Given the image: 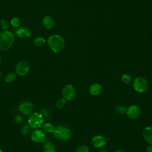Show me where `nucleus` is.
Returning a JSON list of instances; mask_svg holds the SVG:
<instances>
[{
	"label": "nucleus",
	"instance_id": "1",
	"mask_svg": "<svg viewBox=\"0 0 152 152\" xmlns=\"http://www.w3.org/2000/svg\"><path fill=\"white\" fill-rule=\"evenodd\" d=\"M48 45L53 52L59 53L64 48L65 40L60 35L52 34L48 39Z\"/></svg>",
	"mask_w": 152,
	"mask_h": 152
},
{
	"label": "nucleus",
	"instance_id": "2",
	"mask_svg": "<svg viewBox=\"0 0 152 152\" xmlns=\"http://www.w3.org/2000/svg\"><path fill=\"white\" fill-rule=\"evenodd\" d=\"M14 42V34L10 31L0 32V50L7 51L12 46Z\"/></svg>",
	"mask_w": 152,
	"mask_h": 152
},
{
	"label": "nucleus",
	"instance_id": "3",
	"mask_svg": "<svg viewBox=\"0 0 152 152\" xmlns=\"http://www.w3.org/2000/svg\"><path fill=\"white\" fill-rule=\"evenodd\" d=\"M52 134L56 139L61 141H66L70 138L71 132L69 128L59 125L54 128Z\"/></svg>",
	"mask_w": 152,
	"mask_h": 152
},
{
	"label": "nucleus",
	"instance_id": "4",
	"mask_svg": "<svg viewBox=\"0 0 152 152\" xmlns=\"http://www.w3.org/2000/svg\"><path fill=\"white\" fill-rule=\"evenodd\" d=\"M132 87L136 91L142 93L147 90L148 84L145 78L142 77H138L133 81Z\"/></svg>",
	"mask_w": 152,
	"mask_h": 152
},
{
	"label": "nucleus",
	"instance_id": "5",
	"mask_svg": "<svg viewBox=\"0 0 152 152\" xmlns=\"http://www.w3.org/2000/svg\"><path fill=\"white\" fill-rule=\"evenodd\" d=\"M43 122V115L38 112H34L32 113L28 118V125L34 129L40 128Z\"/></svg>",
	"mask_w": 152,
	"mask_h": 152
},
{
	"label": "nucleus",
	"instance_id": "6",
	"mask_svg": "<svg viewBox=\"0 0 152 152\" xmlns=\"http://www.w3.org/2000/svg\"><path fill=\"white\" fill-rule=\"evenodd\" d=\"M62 96L65 100H72L75 96V88L71 84L65 85L62 88Z\"/></svg>",
	"mask_w": 152,
	"mask_h": 152
},
{
	"label": "nucleus",
	"instance_id": "7",
	"mask_svg": "<svg viewBox=\"0 0 152 152\" xmlns=\"http://www.w3.org/2000/svg\"><path fill=\"white\" fill-rule=\"evenodd\" d=\"M29 68L28 62L26 60H21L19 61L16 65V74L20 76H24L28 72Z\"/></svg>",
	"mask_w": 152,
	"mask_h": 152
},
{
	"label": "nucleus",
	"instance_id": "8",
	"mask_svg": "<svg viewBox=\"0 0 152 152\" xmlns=\"http://www.w3.org/2000/svg\"><path fill=\"white\" fill-rule=\"evenodd\" d=\"M141 113L140 107L137 105H131L127 109L126 111V115L131 119L138 118Z\"/></svg>",
	"mask_w": 152,
	"mask_h": 152
},
{
	"label": "nucleus",
	"instance_id": "9",
	"mask_svg": "<svg viewBox=\"0 0 152 152\" xmlns=\"http://www.w3.org/2000/svg\"><path fill=\"white\" fill-rule=\"evenodd\" d=\"M107 141V138L104 136L97 135L93 137L91 140V144L94 147L100 148L105 146Z\"/></svg>",
	"mask_w": 152,
	"mask_h": 152
},
{
	"label": "nucleus",
	"instance_id": "10",
	"mask_svg": "<svg viewBox=\"0 0 152 152\" xmlns=\"http://www.w3.org/2000/svg\"><path fill=\"white\" fill-rule=\"evenodd\" d=\"M45 135L44 132L41 130H34L31 134V140L36 143H41L45 140Z\"/></svg>",
	"mask_w": 152,
	"mask_h": 152
},
{
	"label": "nucleus",
	"instance_id": "11",
	"mask_svg": "<svg viewBox=\"0 0 152 152\" xmlns=\"http://www.w3.org/2000/svg\"><path fill=\"white\" fill-rule=\"evenodd\" d=\"M15 33L18 37L21 39L29 38L31 34L30 29L26 26H21L17 28Z\"/></svg>",
	"mask_w": 152,
	"mask_h": 152
},
{
	"label": "nucleus",
	"instance_id": "12",
	"mask_svg": "<svg viewBox=\"0 0 152 152\" xmlns=\"http://www.w3.org/2000/svg\"><path fill=\"white\" fill-rule=\"evenodd\" d=\"M19 110L22 113L24 114L25 115H29L32 113L33 110V106L32 103L29 102L23 103L20 104Z\"/></svg>",
	"mask_w": 152,
	"mask_h": 152
},
{
	"label": "nucleus",
	"instance_id": "13",
	"mask_svg": "<svg viewBox=\"0 0 152 152\" xmlns=\"http://www.w3.org/2000/svg\"><path fill=\"white\" fill-rule=\"evenodd\" d=\"M103 90L102 84L98 83H95L91 84L89 87V92L91 95L96 96L100 94Z\"/></svg>",
	"mask_w": 152,
	"mask_h": 152
},
{
	"label": "nucleus",
	"instance_id": "14",
	"mask_svg": "<svg viewBox=\"0 0 152 152\" xmlns=\"http://www.w3.org/2000/svg\"><path fill=\"white\" fill-rule=\"evenodd\" d=\"M142 137L148 144L152 145V126H147L143 129Z\"/></svg>",
	"mask_w": 152,
	"mask_h": 152
},
{
	"label": "nucleus",
	"instance_id": "15",
	"mask_svg": "<svg viewBox=\"0 0 152 152\" xmlns=\"http://www.w3.org/2000/svg\"><path fill=\"white\" fill-rule=\"evenodd\" d=\"M42 24L45 28L47 29H50L54 26L55 21L51 16L46 15L42 20Z\"/></svg>",
	"mask_w": 152,
	"mask_h": 152
},
{
	"label": "nucleus",
	"instance_id": "16",
	"mask_svg": "<svg viewBox=\"0 0 152 152\" xmlns=\"http://www.w3.org/2000/svg\"><path fill=\"white\" fill-rule=\"evenodd\" d=\"M43 152H56L54 145L49 141L45 142L43 145Z\"/></svg>",
	"mask_w": 152,
	"mask_h": 152
},
{
	"label": "nucleus",
	"instance_id": "17",
	"mask_svg": "<svg viewBox=\"0 0 152 152\" xmlns=\"http://www.w3.org/2000/svg\"><path fill=\"white\" fill-rule=\"evenodd\" d=\"M33 43L34 44L35 46H38V47H40L43 46L45 43H46V40L45 39V38H43V37H36L34 40H33Z\"/></svg>",
	"mask_w": 152,
	"mask_h": 152
},
{
	"label": "nucleus",
	"instance_id": "18",
	"mask_svg": "<svg viewBox=\"0 0 152 152\" xmlns=\"http://www.w3.org/2000/svg\"><path fill=\"white\" fill-rule=\"evenodd\" d=\"M16 76H17V74L15 72H8L5 76L4 80L7 83H11L15 79Z\"/></svg>",
	"mask_w": 152,
	"mask_h": 152
},
{
	"label": "nucleus",
	"instance_id": "19",
	"mask_svg": "<svg viewBox=\"0 0 152 152\" xmlns=\"http://www.w3.org/2000/svg\"><path fill=\"white\" fill-rule=\"evenodd\" d=\"M20 20L17 17H12L10 20V24L14 28H18V27H20Z\"/></svg>",
	"mask_w": 152,
	"mask_h": 152
},
{
	"label": "nucleus",
	"instance_id": "20",
	"mask_svg": "<svg viewBox=\"0 0 152 152\" xmlns=\"http://www.w3.org/2000/svg\"><path fill=\"white\" fill-rule=\"evenodd\" d=\"M54 128L53 125L50 123H46L43 125V130L48 133H52Z\"/></svg>",
	"mask_w": 152,
	"mask_h": 152
},
{
	"label": "nucleus",
	"instance_id": "21",
	"mask_svg": "<svg viewBox=\"0 0 152 152\" xmlns=\"http://www.w3.org/2000/svg\"><path fill=\"white\" fill-rule=\"evenodd\" d=\"M122 81L125 84H129L131 82V76L128 73H125L122 75Z\"/></svg>",
	"mask_w": 152,
	"mask_h": 152
},
{
	"label": "nucleus",
	"instance_id": "22",
	"mask_svg": "<svg viewBox=\"0 0 152 152\" xmlns=\"http://www.w3.org/2000/svg\"><path fill=\"white\" fill-rule=\"evenodd\" d=\"M126 107L125 105L122 104H119L118 105H117L115 107V110L116 112L119 113V114H124L125 113H126Z\"/></svg>",
	"mask_w": 152,
	"mask_h": 152
},
{
	"label": "nucleus",
	"instance_id": "23",
	"mask_svg": "<svg viewBox=\"0 0 152 152\" xmlns=\"http://www.w3.org/2000/svg\"><path fill=\"white\" fill-rule=\"evenodd\" d=\"M0 27L2 31H7L10 27L9 22L4 19H2L0 21Z\"/></svg>",
	"mask_w": 152,
	"mask_h": 152
},
{
	"label": "nucleus",
	"instance_id": "24",
	"mask_svg": "<svg viewBox=\"0 0 152 152\" xmlns=\"http://www.w3.org/2000/svg\"><path fill=\"white\" fill-rule=\"evenodd\" d=\"M65 103H66V100L64 98H61L56 101L55 105L57 108L61 109L65 106Z\"/></svg>",
	"mask_w": 152,
	"mask_h": 152
},
{
	"label": "nucleus",
	"instance_id": "25",
	"mask_svg": "<svg viewBox=\"0 0 152 152\" xmlns=\"http://www.w3.org/2000/svg\"><path fill=\"white\" fill-rule=\"evenodd\" d=\"M76 152H88L89 148L86 145H80L76 148Z\"/></svg>",
	"mask_w": 152,
	"mask_h": 152
},
{
	"label": "nucleus",
	"instance_id": "26",
	"mask_svg": "<svg viewBox=\"0 0 152 152\" xmlns=\"http://www.w3.org/2000/svg\"><path fill=\"white\" fill-rule=\"evenodd\" d=\"M145 152H152V145L148 146V147L146 148Z\"/></svg>",
	"mask_w": 152,
	"mask_h": 152
},
{
	"label": "nucleus",
	"instance_id": "27",
	"mask_svg": "<svg viewBox=\"0 0 152 152\" xmlns=\"http://www.w3.org/2000/svg\"><path fill=\"white\" fill-rule=\"evenodd\" d=\"M113 152H124V151L120 149H118V150H115Z\"/></svg>",
	"mask_w": 152,
	"mask_h": 152
},
{
	"label": "nucleus",
	"instance_id": "28",
	"mask_svg": "<svg viewBox=\"0 0 152 152\" xmlns=\"http://www.w3.org/2000/svg\"><path fill=\"white\" fill-rule=\"evenodd\" d=\"M100 152H107V151L106 150H102L100 151Z\"/></svg>",
	"mask_w": 152,
	"mask_h": 152
},
{
	"label": "nucleus",
	"instance_id": "29",
	"mask_svg": "<svg viewBox=\"0 0 152 152\" xmlns=\"http://www.w3.org/2000/svg\"><path fill=\"white\" fill-rule=\"evenodd\" d=\"M0 152H3V151H2V150L1 148H0Z\"/></svg>",
	"mask_w": 152,
	"mask_h": 152
},
{
	"label": "nucleus",
	"instance_id": "30",
	"mask_svg": "<svg viewBox=\"0 0 152 152\" xmlns=\"http://www.w3.org/2000/svg\"><path fill=\"white\" fill-rule=\"evenodd\" d=\"M1 56H0V62H1Z\"/></svg>",
	"mask_w": 152,
	"mask_h": 152
},
{
	"label": "nucleus",
	"instance_id": "31",
	"mask_svg": "<svg viewBox=\"0 0 152 152\" xmlns=\"http://www.w3.org/2000/svg\"><path fill=\"white\" fill-rule=\"evenodd\" d=\"M0 78H1V73H0Z\"/></svg>",
	"mask_w": 152,
	"mask_h": 152
}]
</instances>
